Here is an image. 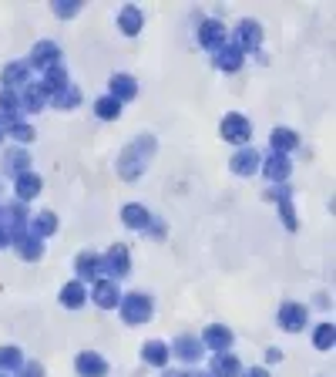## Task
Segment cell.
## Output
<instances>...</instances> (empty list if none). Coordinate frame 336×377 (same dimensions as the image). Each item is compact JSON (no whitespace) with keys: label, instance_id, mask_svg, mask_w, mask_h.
Instances as JSON below:
<instances>
[{"label":"cell","instance_id":"obj_2","mask_svg":"<svg viewBox=\"0 0 336 377\" xmlns=\"http://www.w3.org/2000/svg\"><path fill=\"white\" fill-rule=\"evenodd\" d=\"M155 152V138H138L131 149L122 152V166H118V175L122 179H138L145 172V155Z\"/></svg>","mask_w":336,"mask_h":377},{"label":"cell","instance_id":"obj_22","mask_svg":"<svg viewBox=\"0 0 336 377\" xmlns=\"http://www.w3.org/2000/svg\"><path fill=\"white\" fill-rule=\"evenodd\" d=\"M138 94V85L131 75H115L111 78V98L118 101V105H124V101H131Z\"/></svg>","mask_w":336,"mask_h":377},{"label":"cell","instance_id":"obj_41","mask_svg":"<svg viewBox=\"0 0 336 377\" xmlns=\"http://www.w3.org/2000/svg\"><path fill=\"white\" fill-rule=\"evenodd\" d=\"M162 377H188V374H185V371H165Z\"/></svg>","mask_w":336,"mask_h":377},{"label":"cell","instance_id":"obj_14","mask_svg":"<svg viewBox=\"0 0 336 377\" xmlns=\"http://www.w3.org/2000/svg\"><path fill=\"white\" fill-rule=\"evenodd\" d=\"M168 354H175V357H179V361H185V364H195V361H202L205 347H202V340H195V337L182 333V337L175 340V350H168Z\"/></svg>","mask_w":336,"mask_h":377},{"label":"cell","instance_id":"obj_17","mask_svg":"<svg viewBox=\"0 0 336 377\" xmlns=\"http://www.w3.org/2000/svg\"><path fill=\"white\" fill-rule=\"evenodd\" d=\"M20 108H24V111H44L47 108V94L37 81H27V85L20 88Z\"/></svg>","mask_w":336,"mask_h":377},{"label":"cell","instance_id":"obj_34","mask_svg":"<svg viewBox=\"0 0 336 377\" xmlns=\"http://www.w3.org/2000/svg\"><path fill=\"white\" fill-rule=\"evenodd\" d=\"M94 111H98V118L105 121H115L118 115H122V105L111 98V94H105V98H98V105H94Z\"/></svg>","mask_w":336,"mask_h":377},{"label":"cell","instance_id":"obj_1","mask_svg":"<svg viewBox=\"0 0 336 377\" xmlns=\"http://www.w3.org/2000/svg\"><path fill=\"white\" fill-rule=\"evenodd\" d=\"M155 303L148 293H122V300H118V314L128 327H141V323H148L152 317Z\"/></svg>","mask_w":336,"mask_h":377},{"label":"cell","instance_id":"obj_28","mask_svg":"<svg viewBox=\"0 0 336 377\" xmlns=\"http://www.w3.org/2000/svg\"><path fill=\"white\" fill-rule=\"evenodd\" d=\"M31 233L34 236H37V240H44V236H54V233H58V216H54V212H37V216H34L31 219Z\"/></svg>","mask_w":336,"mask_h":377},{"label":"cell","instance_id":"obj_25","mask_svg":"<svg viewBox=\"0 0 336 377\" xmlns=\"http://www.w3.org/2000/svg\"><path fill=\"white\" fill-rule=\"evenodd\" d=\"M266 196L279 202V212H283V223H286V229H296V209H292L290 189H269Z\"/></svg>","mask_w":336,"mask_h":377},{"label":"cell","instance_id":"obj_9","mask_svg":"<svg viewBox=\"0 0 336 377\" xmlns=\"http://www.w3.org/2000/svg\"><path fill=\"white\" fill-rule=\"evenodd\" d=\"M202 347L215 350V354H226V350L232 347V330L222 327V323H209L205 333H202Z\"/></svg>","mask_w":336,"mask_h":377},{"label":"cell","instance_id":"obj_5","mask_svg":"<svg viewBox=\"0 0 336 377\" xmlns=\"http://www.w3.org/2000/svg\"><path fill=\"white\" fill-rule=\"evenodd\" d=\"M249 135H252V125H249L245 115H235V111H232V115L222 118V138H226V142H232V145H245Z\"/></svg>","mask_w":336,"mask_h":377},{"label":"cell","instance_id":"obj_43","mask_svg":"<svg viewBox=\"0 0 336 377\" xmlns=\"http://www.w3.org/2000/svg\"><path fill=\"white\" fill-rule=\"evenodd\" d=\"M0 142H4V132H0Z\"/></svg>","mask_w":336,"mask_h":377},{"label":"cell","instance_id":"obj_6","mask_svg":"<svg viewBox=\"0 0 336 377\" xmlns=\"http://www.w3.org/2000/svg\"><path fill=\"white\" fill-rule=\"evenodd\" d=\"M232 44L239 47V51H256V47L262 44V27L252 20V17L239 20V24H235V41H232Z\"/></svg>","mask_w":336,"mask_h":377},{"label":"cell","instance_id":"obj_29","mask_svg":"<svg viewBox=\"0 0 336 377\" xmlns=\"http://www.w3.org/2000/svg\"><path fill=\"white\" fill-rule=\"evenodd\" d=\"M84 283L81 280H71V283H64V290H61V307H67V310H77L81 303H84Z\"/></svg>","mask_w":336,"mask_h":377},{"label":"cell","instance_id":"obj_20","mask_svg":"<svg viewBox=\"0 0 336 377\" xmlns=\"http://www.w3.org/2000/svg\"><path fill=\"white\" fill-rule=\"evenodd\" d=\"M259 162H262V155L256 149H243V152H235V159H232V172L235 175H256Z\"/></svg>","mask_w":336,"mask_h":377},{"label":"cell","instance_id":"obj_31","mask_svg":"<svg viewBox=\"0 0 336 377\" xmlns=\"http://www.w3.org/2000/svg\"><path fill=\"white\" fill-rule=\"evenodd\" d=\"M51 105L54 108H77L81 105V88H75V85H67V88H61L58 94H51Z\"/></svg>","mask_w":336,"mask_h":377},{"label":"cell","instance_id":"obj_19","mask_svg":"<svg viewBox=\"0 0 336 377\" xmlns=\"http://www.w3.org/2000/svg\"><path fill=\"white\" fill-rule=\"evenodd\" d=\"M14 249L20 259H41L44 257V242L37 240L34 233H20V236H14Z\"/></svg>","mask_w":336,"mask_h":377},{"label":"cell","instance_id":"obj_27","mask_svg":"<svg viewBox=\"0 0 336 377\" xmlns=\"http://www.w3.org/2000/svg\"><path fill=\"white\" fill-rule=\"evenodd\" d=\"M122 219H124V226H131V229H145L148 223H152V212L145 209L141 202H131V206H124V209H122Z\"/></svg>","mask_w":336,"mask_h":377},{"label":"cell","instance_id":"obj_24","mask_svg":"<svg viewBox=\"0 0 336 377\" xmlns=\"http://www.w3.org/2000/svg\"><path fill=\"white\" fill-rule=\"evenodd\" d=\"M75 270L81 280H101V257H98V253H81Z\"/></svg>","mask_w":336,"mask_h":377},{"label":"cell","instance_id":"obj_32","mask_svg":"<svg viewBox=\"0 0 336 377\" xmlns=\"http://www.w3.org/2000/svg\"><path fill=\"white\" fill-rule=\"evenodd\" d=\"M141 357H145V364L165 367V361H168V347L162 344V340H148V344L141 347Z\"/></svg>","mask_w":336,"mask_h":377},{"label":"cell","instance_id":"obj_26","mask_svg":"<svg viewBox=\"0 0 336 377\" xmlns=\"http://www.w3.org/2000/svg\"><path fill=\"white\" fill-rule=\"evenodd\" d=\"M269 145H273V152H279V155H290V152L299 145V135H296L292 128H276L273 135H269Z\"/></svg>","mask_w":336,"mask_h":377},{"label":"cell","instance_id":"obj_42","mask_svg":"<svg viewBox=\"0 0 336 377\" xmlns=\"http://www.w3.org/2000/svg\"><path fill=\"white\" fill-rule=\"evenodd\" d=\"M188 377H209V374H188Z\"/></svg>","mask_w":336,"mask_h":377},{"label":"cell","instance_id":"obj_39","mask_svg":"<svg viewBox=\"0 0 336 377\" xmlns=\"http://www.w3.org/2000/svg\"><path fill=\"white\" fill-rule=\"evenodd\" d=\"M7 242H14V233H11V229H7L4 223H0V249H4Z\"/></svg>","mask_w":336,"mask_h":377},{"label":"cell","instance_id":"obj_18","mask_svg":"<svg viewBox=\"0 0 336 377\" xmlns=\"http://www.w3.org/2000/svg\"><path fill=\"white\" fill-rule=\"evenodd\" d=\"M41 175L37 172H24V175H17L14 179V192H17V202H31L37 192H41Z\"/></svg>","mask_w":336,"mask_h":377},{"label":"cell","instance_id":"obj_13","mask_svg":"<svg viewBox=\"0 0 336 377\" xmlns=\"http://www.w3.org/2000/svg\"><path fill=\"white\" fill-rule=\"evenodd\" d=\"M27 75H31L27 61H11V64L4 68V75H0V81H4V91H20L24 85H27Z\"/></svg>","mask_w":336,"mask_h":377},{"label":"cell","instance_id":"obj_30","mask_svg":"<svg viewBox=\"0 0 336 377\" xmlns=\"http://www.w3.org/2000/svg\"><path fill=\"white\" fill-rule=\"evenodd\" d=\"M118 24H122V30L128 34V37H135L138 30H141V11H138L135 4L122 7V14H118Z\"/></svg>","mask_w":336,"mask_h":377},{"label":"cell","instance_id":"obj_12","mask_svg":"<svg viewBox=\"0 0 336 377\" xmlns=\"http://www.w3.org/2000/svg\"><path fill=\"white\" fill-rule=\"evenodd\" d=\"M199 44L202 47H209V51H219V47L226 44V24L222 20H202V27H199Z\"/></svg>","mask_w":336,"mask_h":377},{"label":"cell","instance_id":"obj_45","mask_svg":"<svg viewBox=\"0 0 336 377\" xmlns=\"http://www.w3.org/2000/svg\"><path fill=\"white\" fill-rule=\"evenodd\" d=\"M0 377H7V374H0Z\"/></svg>","mask_w":336,"mask_h":377},{"label":"cell","instance_id":"obj_7","mask_svg":"<svg viewBox=\"0 0 336 377\" xmlns=\"http://www.w3.org/2000/svg\"><path fill=\"white\" fill-rule=\"evenodd\" d=\"M91 300L101 307V310H118V300H122V290L115 280H94V290H91Z\"/></svg>","mask_w":336,"mask_h":377},{"label":"cell","instance_id":"obj_11","mask_svg":"<svg viewBox=\"0 0 336 377\" xmlns=\"http://www.w3.org/2000/svg\"><path fill=\"white\" fill-rule=\"evenodd\" d=\"M24 172H31V155L20 149V145L4 152V175L17 179V175H24Z\"/></svg>","mask_w":336,"mask_h":377},{"label":"cell","instance_id":"obj_23","mask_svg":"<svg viewBox=\"0 0 336 377\" xmlns=\"http://www.w3.org/2000/svg\"><path fill=\"white\" fill-rule=\"evenodd\" d=\"M37 85H41L44 94L51 98V94H58L61 88H67V85H71V78H67V71H64V64H58V68H47L44 81H37Z\"/></svg>","mask_w":336,"mask_h":377},{"label":"cell","instance_id":"obj_33","mask_svg":"<svg viewBox=\"0 0 336 377\" xmlns=\"http://www.w3.org/2000/svg\"><path fill=\"white\" fill-rule=\"evenodd\" d=\"M24 367V354L17 347H0V374L4 371H20Z\"/></svg>","mask_w":336,"mask_h":377},{"label":"cell","instance_id":"obj_38","mask_svg":"<svg viewBox=\"0 0 336 377\" xmlns=\"http://www.w3.org/2000/svg\"><path fill=\"white\" fill-rule=\"evenodd\" d=\"M17 374H20V377H44V367H41L37 361H31V364H24Z\"/></svg>","mask_w":336,"mask_h":377},{"label":"cell","instance_id":"obj_36","mask_svg":"<svg viewBox=\"0 0 336 377\" xmlns=\"http://www.w3.org/2000/svg\"><path fill=\"white\" fill-rule=\"evenodd\" d=\"M7 135L14 138L17 145H27V142H34V128L27 125V121H17V125H11V128H7Z\"/></svg>","mask_w":336,"mask_h":377},{"label":"cell","instance_id":"obj_37","mask_svg":"<svg viewBox=\"0 0 336 377\" xmlns=\"http://www.w3.org/2000/svg\"><path fill=\"white\" fill-rule=\"evenodd\" d=\"M77 11H81V4H71V0H58L54 4V14L58 17H75Z\"/></svg>","mask_w":336,"mask_h":377},{"label":"cell","instance_id":"obj_40","mask_svg":"<svg viewBox=\"0 0 336 377\" xmlns=\"http://www.w3.org/2000/svg\"><path fill=\"white\" fill-rule=\"evenodd\" d=\"M239 377H269V371H266V367H249V371H243Z\"/></svg>","mask_w":336,"mask_h":377},{"label":"cell","instance_id":"obj_3","mask_svg":"<svg viewBox=\"0 0 336 377\" xmlns=\"http://www.w3.org/2000/svg\"><path fill=\"white\" fill-rule=\"evenodd\" d=\"M101 270H108V280L128 276V273H131V253H128V246L115 242V246L105 253V259H101Z\"/></svg>","mask_w":336,"mask_h":377},{"label":"cell","instance_id":"obj_8","mask_svg":"<svg viewBox=\"0 0 336 377\" xmlns=\"http://www.w3.org/2000/svg\"><path fill=\"white\" fill-rule=\"evenodd\" d=\"M306 320H309V314H306L303 303H283V307H279V327H283V330L299 333L306 327Z\"/></svg>","mask_w":336,"mask_h":377},{"label":"cell","instance_id":"obj_15","mask_svg":"<svg viewBox=\"0 0 336 377\" xmlns=\"http://www.w3.org/2000/svg\"><path fill=\"white\" fill-rule=\"evenodd\" d=\"M212 58H215V68H219V71H226V75H235V71L243 68V51H239L235 44H222Z\"/></svg>","mask_w":336,"mask_h":377},{"label":"cell","instance_id":"obj_35","mask_svg":"<svg viewBox=\"0 0 336 377\" xmlns=\"http://www.w3.org/2000/svg\"><path fill=\"white\" fill-rule=\"evenodd\" d=\"M313 344H316V350H333V323H316Z\"/></svg>","mask_w":336,"mask_h":377},{"label":"cell","instance_id":"obj_44","mask_svg":"<svg viewBox=\"0 0 336 377\" xmlns=\"http://www.w3.org/2000/svg\"><path fill=\"white\" fill-rule=\"evenodd\" d=\"M0 189H4V182H0Z\"/></svg>","mask_w":336,"mask_h":377},{"label":"cell","instance_id":"obj_10","mask_svg":"<svg viewBox=\"0 0 336 377\" xmlns=\"http://www.w3.org/2000/svg\"><path fill=\"white\" fill-rule=\"evenodd\" d=\"M262 175L266 179H273V182H283V179H290V155H279V152H269V155H262Z\"/></svg>","mask_w":336,"mask_h":377},{"label":"cell","instance_id":"obj_21","mask_svg":"<svg viewBox=\"0 0 336 377\" xmlns=\"http://www.w3.org/2000/svg\"><path fill=\"white\" fill-rule=\"evenodd\" d=\"M243 374V364H239V357L235 354H215L212 357V377H239Z\"/></svg>","mask_w":336,"mask_h":377},{"label":"cell","instance_id":"obj_4","mask_svg":"<svg viewBox=\"0 0 336 377\" xmlns=\"http://www.w3.org/2000/svg\"><path fill=\"white\" fill-rule=\"evenodd\" d=\"M61 64V47L54 44V41H37L31 51V61H27V68H37V71H47V68H58Z\"/></svg>","mask_w":336,"mask_h":377},{"label":"cell","instance_id":"obj_16","mask_svg":"<svg viewBox=\"0 0 336 377\" xmlns=\"http://www.w3.org/2000/svg\"><path fill=\"white\" fill-rule=\"evenodd\" d=\"M77 374L81 377H105L108 361L101 354H94V350H84V354H77Z\"/></svg>","mask_w":336,"mask_h":377}]
</instances>
